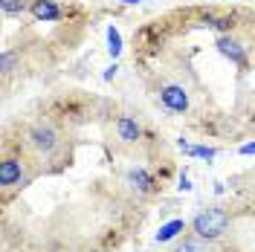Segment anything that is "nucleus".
<instances>
[{
  "mask_svg": "<svg viewBox=\"0 0 255 252\" xmlns=\"http://www.w3.org/2000/svg\"><path fill=\"white\" fill-rule=\"evenodd\" d=\"M44 105L64 122V136L49 154L35 157L20 148L9 130H3V252H122L139 235L148 215V200L128 183L136 148L145 145L119 142L113 127L119 113L90 139V130L116 111L108 99L58 93Z\"/></svg>",
  "mask_w": 255,
  "mask_h": 252,
  "instance_id": "obj_1",
  "label": "nucleus"
},
{
  "mask_svg": "<svg viewBox=\"0 0 255 252\" xmlns=\"http://www.w3.org/2000/svg\"><path fill=\"white\" fill-rule=\"evenodd\" d=\"M130 64L148 99L194 136L255 139V6H174L133 29Z\"/></svg>",
  "mask_w": 255,
  "mask_h": 252,
  "instance_id": "obj_2",
  "label": "nucleus"
},
{
  "mask_svg": "<svg viewBox=\"0 0 255 252\" xmlns=\"http://www.w3.org/2000/svg\"><path fill=\"white\" fill-rule=\"evenodd\" d=\"M229 209V229L215 241V252H255V197H244Z\"/></svg>",
  "mask_w": 255,
  "mask_h": 252,
  "instance_id": "obj_3",
  "label": "nucleus"
},
{
  "mask_svg": "<svg viewBox=\"0 0 255 252\" xmlns=\"http://www.w3.org/2000/svg\"><path fill=\"white\" fill-rule=\"evenodd\" d=\"M189 229L194 235L206 238V241H218L221 235H226L229 229V209L226 206H206L191 218Z\"/></svg>",
  "mask_w": 255,
  "mask_h": 252,
  "instance_id": "obj_4",
  "label": "nucleus"
},
{
  "mask_svg": "<svg viewBox=\"0 0 255 252\" xmlns=\"http://www.w3.org/2000/svg\"><path fill=\"white\" fill-rule=\"evenodd\" d=\"M26 12L41 23H64L70 17V12H76V9H67L61 0H29Z\"/></svg>",
  "mask_w": 255,
  "mask_h": 252,
  "instance_id": "obj_5",
  "label": "nucleus"
},
{
  "mask_svg": "<svg viewBox=\"0 0 255 252\" xmlns=\"http://www.w3.org/2000/svg\"><path fill=\"white\" fill-rule=\"evenodd\" d=\"M113 127H116L119 142H125V145H145V139H148L142 125H139V119H136L133 113H119Z\"/></svg>",
  "mask_w": 255,
  "mask_h": 252,
  "instance_id": "obj_6",
  "label": "nucleus"
},
{
  "mask_svg": "<svg viewBox=\"0 0 255 252\" xmlns=\"http://www.w3.org/2000/svg\"><path fill=\"white\" fill-rule=\"evenodd\" d=\"M108 49H111L113 58H119V55H122V35H119V29H116V26H111V29H108Z\"/></svg>",
  "mask_w": 255,
  "mask_h": 252,
  "instance_id": "obj_7",
  "label": "nucleus"
},
{
  "mask_svg": "<svg viewBox=\"0 0 255 252\" xmlns=\"http://www.w3.org/2000/svg\"><path fill=\"white\" fill-rule=\"evenodd\" d=\"M189 154H191V157L215 159V154H218V151H215V148H209V145H191V148H189Z\"/></svg>",
  "mask_w": 255,
  "mask_h": 252,
  "instance_id": "obj_8",
  "label": "nucleus"
},
{
  "mask_svg": "<svg viewBox=\"0 0 255 252\" xmlns=\"http://www.w3.org/2000/svg\"><path fill=\"white\" fill-rule=\"evenodd\" d=\"M241 154H255V139L253 142H244V145H241Z\"/></svg>",
  "mask_w": 255,
  "mask_h": 252,
  "instance_id": "obj_9",
  "label": "nucleus"
},
{
  "mask_svg": "<svg viewBox=\"0 0 255 252\" xmlns=\"http://www.w3.org/2000/svg\"><path fill=\"white\" fill-rule=\"evenodd\" d=\"M119 3H128V6H133V3H142V0H119Z\"/></svg>",
  "mask_w": 255,
  "mask_h": 252,
  "instance_id": "obj_10",
  "label": "nucleus"
}]
</instances>
